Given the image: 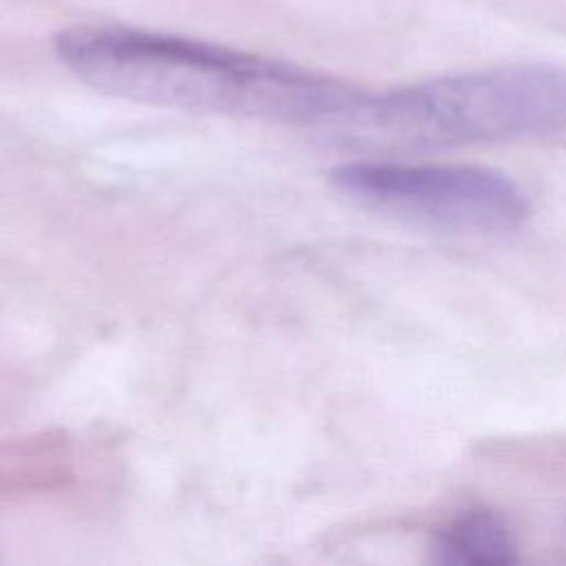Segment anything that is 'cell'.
<instances>
[{
	"mask_svg": "<svg viewBox=\"0 0 566 566\" xmlns=\"http://www.w3.org/2000/svg\"><path fill=\"white\" fill-rule=\"evenodd\" d=\"M53 46L82 82L115 97L329 133H338L363 91L292 62L130 27L75 24Z\"/></svg>",
	"mask_w": 566,
	"mask_h": 566,
	"instance_id": "cell-1",
	"label": "cell"
},
{
	"mask_svg": "<svg viewBox=\"0 0 566 566\" xmlns=\"http://www.w3.org/2000/svg\"><path fill=\"white\" fill-rule=\"evenodd\" d=\"M338 135L394 148L566 135V69L506 64L382 93L360 91Z\"/></svg>",
	"mask_w": 566,
	"mask_h": 566,
	"instance_id": "cell-2",
	"label": "cell"
},
{
	"mask_svg": "<svg viewBox=\"0 0 566 566\" xmlns=\"http://www.w3.org/2000/svg\"><path fill=\"white\" fill-rule=\"evenodd\" d=\"M332 181L363 203L453 230H511L531 212L517 181L482 166L349 161Z\"/></svg>",
	"mask_w": 566,
	"mask_h": 566,
	"instance_id": "cell-3",
	"label": "cell"
},
{
	"mask_svg": "<svg viewBox=\"0 0 566 566\" xmlns=\"http://www.w3.org/2000/svg\"><path fill=\"white\" fill-rule=\"evenodd\" d=\"M431 553L447 566H506L517 559V542L500 513L478 506L451 517L436 533Z\"/></svg>",
	"mask_w": 566,
	"mask_h": 566,
	"instance_id": "cell-4",
	"label": "cell"
}]
</instances>
